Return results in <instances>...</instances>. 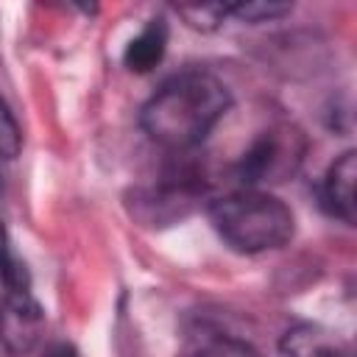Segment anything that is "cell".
I'll list each match as a JSON object with an SVG mask.
<instances>
[{
    "label": "cell",
    "mask_w": 357,
    "mask_h": 357,
    "mask_svg": "<svg viewBox=\"0 0 357 357\" xmlns=\"http://www.w3.org/2000/svg\"><path fill=\"white\" fill-rule=\"evenodd\" d=\"M231 95L226 84L209 73L190 70L167 78L142 106L139 123L145 134L170 151L198 145L229 112Z\"/></svg>",
    "instance_id": "cell-1"
},
{
    "label": "cell",
    "mask_w": 357,
    "mask_h": 357,
    "mask_svg": "<svg viewBox=\"0 0 357 357\" xmlns=\"http://www.w3.org/2000/svg\"><path fill=\"white\" fill-rule=\"evenodd\" d=\"M218 234L243 254L279 248L293 237V212L284 201L265 190H234L209 204Z\"/></svg>",
    "instance_id": "cell-2"
},
{
    "label": "cell",
    "mask_w": 357,
    "mask_h": 357,
    "mask_svg": "<svg viewBox=\"0 0 357 357\" xmlns=\"http://www.w3.org/2000/svg\"><path fill=\"white\" fill-rule=\"evenodd\" d=\"M307 139L296 126L279 123L259 131L234 165V176L243 187L257 190V184H276L290 178L304 159Z\"/></svg>",
    "instance_id": "cell-3"
},
{
    "label": "cell",
    "mask_w": 357,
    "mask_h": 357,
    "mask_svg": "<svg viewBox=\"0 0 357 357\" xmlns=\"http://www.w3.org/2000/svg\"><path fill=\"white\" fill-rule=\"evenodd\" d=\"M204 176L190 167V165H178L173 170H167L162 178H156V184L142 187L134 192V215L145 223H173L181 220L184 215L192 212V206L204 198Z\"/></svg>",
    "instance_id": "cell-4"
},
{
    "label": "cell",
    "mask_w": 357,
    "mask_h": 357,
    "mask_svg": "<svg viewBox=\"0 0 357 357\" xmlns=\"http://www.w3.org/2000/svg\"><path fill=\"white\" fill-rule=\"evenodd\" d=\"M354 178H357V156L354 151H346L329 165L318 187L324 212L343 223H354Z\"/></svg>",
    "instance_id": "cell-5"
},
{
    "label": "cell",
    "mask_w": 357,
    "mask_h": 357,
    "mask_svg": "<svg viewBox=\"0 0 357 357\" xmlns=\"http://www.w3.org/2000/svg\"><path fill=\"white\" fill-rule=\"evenodd\" d=\"M282 351L287 357H349V346L315 324L293 326L282 340Z\"/></svg>",
    "instance_id": "cell-6"
},
{
    "label": "cell",
    "mask_w": 357,
    "mask_h": 357,
    "mask_svg": "<svg viewBox=\"0 0 357 357\" xmlns=\"http://www.w3.org/2000/svg\"><path fill=\"white\" fill-rule=\"evenodd\" d=\"M165 50H167V22L162 17H156L139 31V36H134L126 45L123 61L134 73H148L162 61Z\"/></svg>",
    "instance_id": "cell-7"
},
{
    "label": "cell",
    "mask_w": 357,
    "mask_h": 357,
    "mask_svg": "<svg viewBox=\"0 0 357 357\" xmlns=\"http://www.w3.org/2000/svg\"><path fill=\"white\" fill-rule=\"evenodd\" d=\"M22 148V131L17 117L11 114L8 103L0 98V156L3 159H14Z\"/></svg>",
    "instance_id": "cell-8"
},
{
    "label": "cell",
    "mask_w": 357,
    "mask_h": 357,
    "mask_svg": "<svg viewBox=\"0 0 357 357\" xmlns=\"http://www.w3.org/2000/svg\"><path fill=\"white\" fill-rule=\"evenodd\" d=\"M226 11H229V17H237L243 22H265V20L287 14L290 6H284V3H231V6H226Z\"/></svg>",
    "instance_id": "cell-9"
},
{
    "label": "cell",
    "mask_w": 357,
    "mask_h": 357,
    "mask_svg": "<svg viewBox=\"0 0 357 357\" xmlns=\"http://www.w3.org/2000/svg\"><path fill=\"white\" fill-rule=\"evenodd\" d=\"M178 14H181V17H187L192 28H204V31L218 28V25L229 17L226 6H181V8H178Z\"/></svg>",
    "instance_id": "cell-10"
},
{
    "label": "cell",
    "mask_w": 357,
    "mask_h": 357,
    "mask_svg": "<svg viewBox=\"0 0 357 357\" xmlns=\"http://www.w3.org/2000/svg\"><path fill=\"white\" fill-rule=\"evenodd\" d=\"M195 357H259V351L251 349V346L243 343V340L220 337V340H212L209 346H204Z\"/></svg>",
    "instance_id": "cell-11"
},
{
    "label": "cell",
    "mask_w": 357,
    "mask_h": 357,
    "mask_svg": "<svg viewBox=\"0 0 357 357\" xmlns=\"http://www.w3.org/2000/svg\"><path fill=\"white\" fill-rule=\"evenodd\" d=\"M45 357H78V351H75L70 343H56Z\"/></svg>",
    "instance_id": "cell-12"
}]
</instances>
